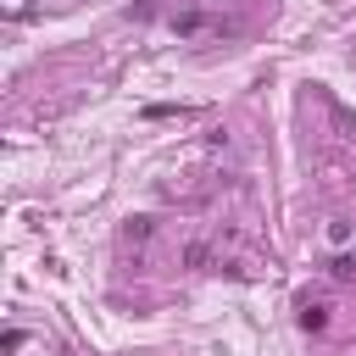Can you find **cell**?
I'll return each instance as SVG.
<instances>
[{"label": "cell", "mask_w": 356, "mask_h": 356, "mask_svg": "<svg viewBox=\"0 0 356 356\" xmlns=\"http://www.w3.org/2000/svg\"><path fill=\"white\" fill-rule=\"evenodd\" d=\"M328 317H334V300H328V295H312V289H306V295L295 300V323H300L306 334H323Z\"/></svg>", "instance_id": "1"}, {"label": "cell", "mask_w": 356, "mask_h": 356, "mask_svg": "<svg viewBox=\"0 0 356 356\" xmlns=\"http://www.w3.org/2000/svg\"><path fill=\"white\" fill-rule=\"evenodd\" d=\"M150 239H156V217H145V211L128 217V222L117 228V245H122V250H145Z\"/></svg>", "instance_id": "2"}, {"label": "cell", "mask_w": 356, "mask_h": 356, "mask_svg": "<svg viewBox=\"0 0 356 356\" xmlns=\"http://www.w3.org/2000/svg\"><path fill=\"white\" fill-rule=\"evenodd\" d=\"M328 278L350 284V278H356V256H334V261H328Z\"/></svg>", "instance_id": "3"}, {"label": "cell", "mask_w": 356, "mask_h": 356, "mask_svg": "<svg viewBox=\"0 0 356 356\" xmlns=\"http://www.w3.org/2000/svg\"><path fill=\"white\" fill-rule=\"evenodd\" d=\"M328 239L334 245H350V217H328Z\"/></svg>", "instance_id": "4"}, {"label": "cell", "mask_w": 356, "mask_h": 356, "mask_svg": "<svg viewBox=\"0 0 356 356\" xmlns=\"http://www.w3.org/2000/svg\"><path fill=\"white\" fill-rule=\"evenodd\" d=\"M172 28H178V33H200V28H211V22H206V17H195V11H189V17H172Z\"/></svg>", "instance_id": "5"}, {"label": "cell", "mask_w": 356, "mask_h": 356, "mask_svg": "<svg viewBox=\"0 0 356 356\" xmlns=\"http://www.w3.org/2000/svg\"><path fill=\"white\" fill-rule=\"evenodd\" d=\"M0 350L11 356V350H22V328H6V339H0Z\"/></svg>", "instance_id": "6"}, {"label": "cell", "mask_w": 356, "mask_h": 356, "mask_svg": "<svg viewBox=\"0 0 356 356\" xmlns=\"http://www.w3.org/2000/svg\"><path fill=\"white\" fill-rule=\"evenodd\" d=\"M350 189H356V178H350Z\"/></svg>", "instance_id": "7"}]
</instances>
